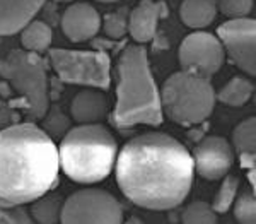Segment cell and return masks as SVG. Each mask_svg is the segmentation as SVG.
<instances>
[{"label":"cell","instance_id":"obj_1","mask_svg":"<svg viewBox=\"0 0 256 224\" xmlns=\"http://www.w3.org/2000/svg\"><path fill=\"white\" fill-rule=\"evenodd\" d=\"M116 183L130 202L148 210L174 209L188 197L195 166L190 151L164 132L130 139L114 161Z\"/></svg>","mask_w":256,"mask_h":224},{"label":"cell","instance_id":"obj_2","mask_svg":"<svg viewBox=\"0 0 256 224\" xmlns=\"http://www.w3.org/2000/svg\"><path fill=\"white\" fill-rule=\"evenodd\" d=\"M55 140L32 122L0 128V205H24L58 183Z\"/></svg>","mask_w":256,"mask_h":224},{"label":"cell","instance_id":"obj_3","mask_svg":"<svg viewBox=\"0 0 256 224\" xmlns=\"http://www.w3.org/2000/svg\"><path fill=\"white\" fill-rule=\"evenodd\" d=\"M164 115L159 89L148 65L147 50L142 45H128L116 64V105L110 115L114 128L135 125L158 127Z\"/></svg>","mask_w":256,"mask_h":224},{"label":"cell","instance_id":"obj_4","mask_svg":"<svg viewBox=\"0 0 256 224\" xmlns=\"http://www.w3.org/2000/svg\"><path fill=\"white\" fill-rule=\"evenodd\" d=\"M118 154V142L101 123L68 128L58 147L60 169L80 185H94L110 176Z\"/></svg>","mask_w":256,"mask_h":224},{"label":"cell","instance_id":"obj_5","mask_svg":"<svg viewBox=\"0 0 256 224\" xmlns=\"http://www.w3.org/2000/svg\"><path fill=\"white\" fill-rule=\"evenodd\" d=\"M162 115L178 125L204 123L216 106V91L208 77L192 72H174L159 91Z\"/></svg>","mask_w":256,"mask_h":224},{"label":"cell","instance_id":"obj_6","mask_svg":"<svg viewBox=\"0 0 256 224\" xmlns=\"http://www.w3.org/2000/svg\"><path fill=\"white\" fill-rule=\"evenodd\" d=\"M0 76L20 96L19 106L24 108L28 120L44 118L50 106L48 74L46 64L38 53L12 50L6 59H0Z\"/></svg>","mask_w":256,"mask_h":224},{"label":"cell","instance_id":"obj_7","mask_svg":"<svg viewBox=\"0 0 256 224\" xmlns=\"http://www.w3.org/2000/svg\"><path fill=\"white\" fill-rule=\"evenodd\" d=\"M48 59L55 74L67 84L88 86L99 91L110 89L111 59L106 52L52 48Z\"/></svg>","mask_w":256,"mask_h":224},{"label":"cell","instance_id":"obj_8","mask_svg":"<svg viewBox=\"0 0 256 224\" xmlns=\"http://www.w3.org/2000/svg\"><path fill=\"white\" fill-rule=\"evenodd\" d=\"M60 224H123V207L106 190L84 188L64 200Z\"/></svg>","mask_w":256,"mask_h":224},{"label":"cell","instance_id":"obj_9","mask_svg":"<svg viewBox=\"0 0 256 224\" xmlns=\"http://www.w3.org/2000/svg\"><path fill=\"white\" fill-rule=\"evenodd\" d=\"M181 70L208 77L218 72L226 60L220 40L207 31H195L181 41L178 50Z\"/></svg>","mask_w":256,"mask_h":224},{"label":"cell","instance_id":"obj_10","mask_svg":"<svg viewBox=\"0 0 256 224\" xmlns=\"http://www.w3.org/2000/svg\"><path fill=\"white\" fill-rule=\"evenodd\" d=\"M217 38L226 55L242 72L256 74V23L254 19H229L217 28Z\"/></svg>","mask_w":256,"mask_h":224},{"label":"cell","instance_id":"obj_11","mask_svg":"<svg viewBox=\"0 0 256 224\" xmlns=\"http://www.w3.org/2000/svg\"><path fill=\"white\" fill-rule=\"evenodd\" d=\"M195 171L205 180H220L234 164V151L224 137L208 135L198 142L192 154Z\"/></svg>","mask_w":256,"mask_h":224},{"label":"cell","instance_id":"obj_12","mask_svg":"<svg viewBox=\"0 0 256 224\" xmlns=\"http://www.w3.org/2000/svg\"><path fill=\"white\" fill-rule=\"evenodd\" d=\"M101 30V16L90 4H70L62 16V31L74 43L92 40Z\"/></svg>","mask_w":256,"mask_h":224},{"label":"cell","instance_id":"obj_13","mask_svg":"<svg viewBox=\"0 0 256 224\" xmlns=\"http://www.w3.org/2000/svg\"><path fill=\"white\" fill-rule=\"evenodd\" d=\"M169 16L168 4L162 0H142L134 11L128 14V33L138 45L154 40L159 21Z\"/></svg>","mask_w":256,"mask_h":224},{"label":"cell","instance_id":"obj_14","mask_svg":"<svg viewBox=\"0 0 256 224\" xmlns=\"http://www.w3.org/2000/svg\"><path fill=\"white\" fill-rule=\"evenodd\" d=\"M46 0H0V36L18 35L34 21Z\"/></svg>","mask_w":256,"mask_h":224},{"label":"cell","instance_id":"obj_15","mask_svg":"<svg viewBox=\"0 0 256 224\" xmlns=\"http://www.w3.org/2000/svg\"><path fill=\"white\" fill-rule=\"evenodd\" d=\"M110 103L108 98L99 89L88 88L76 94L70 105V115L79 125H89V123H99L108 115Z\"/></svg>","mask_w":256,"mask_h":224},{"label":"cell","instance_id":"obj_16","mask_svg":"<svg viewBox=\"0 0 256 224\" xmlns=\"http://www.w3.org/2000/svg\"><path fill=\"white\" fill-rule=\"evenodd\" d=\"M216 0H183L180 7V19L192 30H204L217 18Z\"/></svg>","mask_w":256,"mask_h":224},{"label":"cell","instance_id":"obj_17","mask_svg":"<svg viewBox=\"0 0 256 224\" xmlns=\"http://www.w3.org/2000/svg\"><path fill=\"white\" fill-rule=\"evenodd\" d=\"M232 144L236 147L239 161L244 169L254 171L256 164V120L254 117L244 120L234 128Z\"/></svg>","mask_w":256,"mask_h":224},{"label":"cell","instance_id":"obj_18","mask_svg":"<svg viewBox=\"0 0 256 224\" xmlns=\"http://www.w3.org/2000/svg\"><path fill=\"white\" fill-rule=\"evenodd\" d=\"M53 41V31L43 21H31L22 31H20V45L26 52L43 53L50 50Z\"/></svg>","mask_w":256,"mask_h":224},{"label":"cell","instance_id":"obj_19","mask_svg":"<svg viewBox=\"0 0 256 224\" xmlns=\"http://www.w3.org/2000/svg\"><path fill=\"white\" fill-rule=\"evenodd\" d=\"M254 93V84L246 77H232L229 82L216 94V99L227 106H242L251 99Z\"/></svg>","mask_w":256,"mask_h":224},{"label":"cell","instance_id":"obj_20","mask_svg":"<svg viewBox=\"0 0 256 224\" xmlns=\"http://www.w3.org/2000/svg\"><path fill=\"white\" fill-rule=\"evenodd\" d=\"M64 198L60 195H43L36 198L31 207V215L38 224H58Z\"/></svg>","mask_w":256,"mask_h":224},{"label":"cell","instance_id":"obj_21","mask_svg":"<svg viewBox=\"0 0 256 224\" xmlns=\"http://www.w3.org/2000/svg\"><path fill=\"white\" fill-rule=\"evenodd\" d=\"M238 188H239V178L226 175L224 181H222L220 188H218V192L216 195V198H214V204L210 205L214 212L226 214L227 210L234 205V200H236V195H238Z\"/></svg>","mask_w":256,"mask_h":224},{"label":"cell","instance_id":"obj_22","mask_svg":"<svg viewBox=\"0 0 256 224\" xmlns=\"http://www.w3.org/2000/svg\"><path fill=\"white\" fill-rule=\"evenodd\" d=\"M101 28L113 40H122L128 31V9H118L101 19Z\"/></svg>","mask_w":256,"mask_h":224},{"label":"cell","instance_id":"obj_23","mask_svg":"<svg viewBox=\"0 0 256 224\" xmlns=\"http://www.w3.org/2000/svg\"><path fill=\"white\" fill-rule=\"evenodd\" d=\"M183 224H217V214L207 202H193L181 215Z\"/></svg>","mask_w":256,"mask_h":224},{"label":"cell","instance_id":"obj_24","mask_svg":"<svg viewBox=\"0 0 256 224\" xmlns=\"http://www.w3.org/2000/svg\"><path fill=\"white\" fill-rule=\"evenodd\" d=\"M234 217L239 224H256V200L253 192H244L236 198Z\"/></svg>","mask_w":256,"mask_h":224},{"label":"cell","instance_id":"obj_25","mask_svg":"<svg viewBox=\"0 0 256 224\" xmlns=\"http://www.w3.org/2000/svg\"><path fill=\"white\" fill-rule=\"evenodd\" d=\"M216 4L217 11L230 19L246 18L253 11V0H216Z\"/></svg>","mask_w":256,"mask_h":224},{"label":"cell","instance_id":"obj_26","mask_svg":"<svg viewBox=\"0 0 256 224\" xmlns=\"http://www.w3.org/2000/svg\"><path fill=\"white\" fill-rule=\"evenodd\" d=\"M0 224H38L22 205H0Z\"/></svg>","mask_w":256,"mask_h":224},{"label":"cell","instance_id":"obj_27","mask_svg":"<svg viewBox=\"0 0 256 224\" xmlns=\"http://www.w3.org/2000/svg\"><path fill=\"white\" fill-rule=\"evenodd\" d=\"M46 134L52 137H58L62 134L68 132V118L62 113L60 110H52L50 113L44 115V128Z\"/></svg>","mask_w":256,"mask_h":224},{"label":"cell","instance_id":"obj_28","mask_svg":"<svg viewBox=\"0 0 256 224\" xmlns=\"http://www.w3.org/2000/svg\"><path fill=\"white\" fill-rule=\"evenodd\" d=\"M123 224H144L142 219L135 217V215H132V217H128L126 221H123Z\"/></svg>","mask_w":256,"mask_h":224},{"label":"cell","instance_id":"obj_29","mask_svg":"<svg viewBox=\"0 0 256 224\" xmlns=\"http://www.w3.org/2000/svg\"><path fill=\"white\" fill-rule=\"evenodd\" d=\"M96 2H102V4H113V2H118V0H96Z\"/></svg>","mask_w":256,"mask_h":224},{"label":"cell","instance_id":"obj_30","mask_svg":"<svg viewBox=\"0 0 256 224\" xmlns=\"http://www.w3.org/2000/svg\"><path fill=\"white\" fill-rule=\"evenodd\" d=\"M53 2H56V4H68V2H72V0H53Z\"/></svg>","mask_w":256,"mask_h":224},{"label":"cell","instance_id":"obj_31","mask_svg":"<svg viewBox=\"0 0 256 224\" xmlns=\"http://www.w3.org/2000/svg\"><path fill=\"white\" fill-rule=\"evenodd\" d=\"M140 2H142V0H140Z\"/></svg>","mask_w":256,"mask_h":224}]
</instances>
